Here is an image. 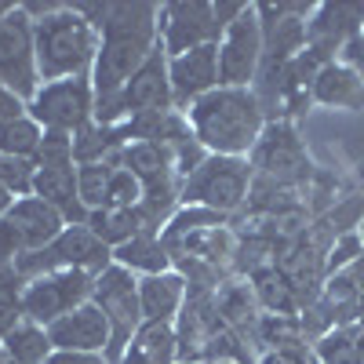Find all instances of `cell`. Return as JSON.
<instances>
[{
	"instance_id": "obj_14",
	"label": "cell",
	"mask_w": 364,
	"mask_h": 364,
	"mask_svg": "<svg viewBox=\"0 0 364 364\" xmlns=\"http://www.w3.org/2000/svg\"><path fill=\"white\" fill-rule=\"evenodd\" d=\"M33 193L48 200L70 226L87 223V208L77 193V161H58V164H37L33 171Z\"/></svg>"
},
{
	"instance_id": "obj_6",
	"label": "cell",
	"mask_w": 364,
	"mask_h": 364,
	"mask_svg": "<svg viewBox=\"0 0 364 364\" xmlns=\"http://www.w3.org/2000/svg\"><path fill=\"white\" fill-rule=\"evenodd\" d=\"M91 302L102 310L106 324H109V350L106 360L117 364L120 353L128 350L132 336L142 328V306H139V277L124 266H109L95 277V288H91Z\"/></svg>"
},
{
	"instance_id": "obj_17",
	"label": "cell",
	"mask_w": 364,
	"mask_h": 364,
	"mask_svg": "<svg viewBox=\"0 0 364 364\" xmlns=\"http://www.w3.org/2000/svg\"><path fill=\"white\" fill-rule=\"evenodd\" d=\"M8 219H11V223H15V230L22 233L26 252H41V248H48L51 240L70 226V223H66L63 215H58V211H55L48 200H41L37 193L15 197V204L8 208Z\"/></svg>"
},
{
	"instance_id": "obj_35",
	"label": "cell",
	"mask_w": 364,
	"mask_h": 364,
	"mask_svg": "<svg viewBox=\"0 0 364 364\" xmlns=\"http://www.w3.org/2000/svg\"><path fill=\"white\" fill-rule=\"evenodd\" d=\"M357 364H364V336H357Z\"/></svg>"
},
{
	"instance_id": "obj_15",
	"label": "cell",
	"mask_w": 364,
	"mask_h": 364,
	"mask_svg": "<svg viewBox=\"0 0 364 364\" xmlns=\"http://www.w3.org/2000/svg\"><path fill=\"white\" fill-rule=\"evenodd\" d=\"M190 299V284L186 277L171 266L164 273H149V277H139V306H142V321H164L175 324L182 306Z\"/></svg>"
},
{
	"instance_id": "obj_5",
	"label": "cell",
	"mask_w": 364,
	"mask_h": 364,
	"mask_svg": "<svg viewBox=\"0 0 364 364\" xmlns=\"http://www.w3.org/2000/svg\"><path fill=\"white\" fill-rule=\"evenodd\" d=\"M252 193V161L248 157H211L182 182V204L208 208L230 215Z\"/></svg>"
},
{
	"instance_id": "obj_39",
	"label": "cell",
	"mask_w": 364,
	"mask_h": 364,
	"mask_svg": "<svg viewBox=\"0 0 364 364\" xmlns=\"http://www.w3.org/2000/svg\"><path fill=\"white\" fill-rule=\"evenodd\" d=\"M215 364H233V360H215Z\"/></svg>"
},
{
	"instance_id": "obj_21",
	"label": "cell",
	"mask_w": 364,
	"mask_h": 364,
	"mask_svg": "<svg viewBox=\"0 0 364 364\" xmlns=\"http://www.w3.org/2000/svg\"><path fill=\"white\" fill-rule=\"evenodd\" d=\"M0 350H4L8 364H44L55 353V346L48 339V328L26 321V317L0 339Z\"/></svg>"
},
{
	"instance_id": "obj_7",
	"label": "cell",
	"mask_w": 364,
	"mask_h": 364,
	"mask_svg": "<svg viewBox=\"0 0 364 364\" xmlns=\"http://www.w3.org/2000/svg\"><path fill=\"white\" fill-rule=\"evenodd\" d=\"M29 117L44 132H63L77 135L95 120V87L91 77H70V80H51L41 84L37 95L29 99Z\"/></svg>"
},
{
	"instance_id": "obj_38",
	"label": "cell",
	"mask_w": 364,
	"mask_h": 364,
	"mask_svg": "<svg viewBox=\"0 0 364 364\" xmlns=\"http://www.w3.org/2000/svg\"><path fill=\"white\" fill-rule=\"evenodd\" d=\"M360 240H364V223H360Z\"/></svg>"
},
{
	"instance_id": "obj_12",
	"label": "cell",
	"mask_w": 364,
	"mask_h": 364,
	"mask_svg": "<svg viewBox=\"0 0 364 364\" xmlns=\"http://www.w3.org/2000/svg\"><path fill=\"white\" fill-rule=\"evenodd\" d=\"M364 33V4H317L306 22V51L321 63H336L343 44Z\"/></svg>"
},
{
	"instance_id": "obj_24",
	"label": "cell",
	"mask_w": 364,
	"mask_h": 364,
	"mask_svg": "<svg viewBox=\"0 0 364 364\" xmlns=\"http://www.w3.org/2000/svg\"><path fill=\"white\" fill-rule=\"evenodd\" d=\"M22 291H26V281L18 277V269L0 266V339L22 321Z\"/></svg>"
},
{
	"instance_id": "obj_2",
	"label": "cell",
	"mask_w": 364,
	"mask_h": 364,
	"mask_svg": "<svg viewBox=\"0 0 364 364\" xmlns=\"http://www.w3.org/2000/svg\"><path fill=\"white\" fill-rule=\"evenodd\" d=\"M193 139L211 157H252L269 120L252 87H215L186 109Z\"/></svg>"
},
{
	"instance_id": "obj_27",
	"label": "cell",
	"mask_w": 364,
	"mask_h": 364,
	"mask_svg": "<svg viewBox=\"0 0 364 364\" xmlns=\"http://www.w3.org/2000/svg\"><path fill=\"white\" fill-rule=\"evenodd\" d=\"M255 299L262 302V306L277 310V314H284V310L295 306L291 284H288L284 273H277V269H262V273H255Z\"/></svg>"
},
{
	"instance_id": "obj_30",
	"label": "cell",
	"mask_w": 364,
	"mask_h": 364,
	"mask_svg": "<svg viewBox=\"0 0 364 364\" xmlns=\"http://www.w3.org/2000/svg\"><path fill=\"white\" fill-rule=\"evenodd\" d=\"M26 255V240L15 230V223L8 215H0V266H15V259Z\"/></svg>"
},
{
	"instance_id": "obj_37",
	"label": "cell",
	"mask_w": 364,
	"mask_h": 364,
	"mask_svg": "<svg viewBox=\"0 0 364 364\" xmlns=\"http://www.w3.org/2000/svg\"><path fill=\"white\" fill-rule=\"evenodd\" d=\"M0 364H8V357H4V350H0Z\"/></svg>"
},
{
	"instance_id": "obj_31",
	"label": "cell",
	"mask_w": 364,
	"mask_h": 364,
	"mask_svg": "<svg viewBox=\"0 0 364 364\" xmlns=\"http://www.w3.org/2000/svg\"><path fill=\"white\" fill-rule=\"evenodd\" d=\"M26 113H29V102L22 95H15L8 84H0V124H11V120H18Z\"/></svg>"
},
{
	"instance_id": "obj_11",
	"label": "cell",
	"mask_w": 364,
	"mask_h": 364,
	"mask_svg": "<svg viewBox=\"0 0 364 364\" xmlns=\"http://www.w3.org/2000/svg\"><path fill=\"white\" fill-rule=\"evenodd\" d=\"M168 84H171V102L178 113H186L197 99H204L208 91L223 87L219 77V44H204L193 51H182L168 58Z\"/></svg>"
},
{
	"instance_id": "obj_9",
	"label": "cell",
	"mask_w": 364,
	"mask_h": 364,
	"mask_svg": "<svg viewBox=\"0 0 364 364\" xmlns=\"http://www.w3.org/2000/svg\"><path fill=\"white\" fill-rule=\"evenodd\" d=\"M0 84H8L26 102L41 87L37 51H33V18L26 15L22 4H15L0 18Z\"/></svg>"
},
{
	"instance_id": "obj_10",
	"label": "cell",
	"mask_w": 364,
	"mask_h": 364,
	"mask_svg": "<svg viewBox=\"0 0 364 364\" xmlns=\"http://www.w3.org/2000/svg\"><path fill=\"white\" fill-rule=\"evenodd\" d=\"M262 66V22H259V8L245 4L230 29L219 41V77L223 87H252Z\"/></svg>"
},
{
	"instance_id": "obj_23",
	"label": "cell",
	"mask_w": 364,
	"mask_h": 364,
	"mask_svg": "<svg viewBox=\"0 0 364 364\" xmlns=\"http://www.w3.org/2000/svg\"><path fill=\"white\" fill-rule=\"evenodd\" d=\"M44 142V128L33 117H18L11 124H0V154L18 157V161H37V149Z\"/></svg>"
},
{
	"instance_id": "obj_29",
	"label": "cell",
	"mask_w": 364,
	"mask_h": 364,
	"mask_svg": "<svg viewBox=\"0 0 364 364\" xmlns=\"http://www.w3.org/2000/svg\"><path fill=\"white\" fill-rule=\"evenodd\" d=\"M33 171H37L33 161H18V157H4V154H0V186L11 190L15 197L33 193Z\"/></svg>"
},
{
	"instance_id": "obj_25",
	"label": "cell",
	"mask_w": 364,
	"mask_h": 364,
	"mask_svg": "<svg viewBox=\"0 0 364 364\" xmlns=\"http://www.w3.org/2000/svg\"><path fill=\"white\" fill-rule=\"evenodd\" d=\"M317 364H357V331L353 328H331L314 343Z\"/></svg>"
},
{
	"instance_id": "obj_36",
	"label": "cell",
	"mask_w": 364,
	"mask_h": 364,
	"mask_svg": "<svg viewBox=\"0 0 364 364\" xmlns=\"http://www.w3.org/2000/svg\"><path fill=\"white\" fill-rule=\"evenodd\" d=\"M11 8H15V4H4V0H0V18H4V15H8Z\"/></svg>"
},
{
	"instance_id": "obj_4",
	"label": "cell",
	"mask_w": 364,
	"mask_h": 364,
	"mask_svg": "<svg viewBox=\"0 0 364 364\" xmlns=\"http://www.w3.org/2000/svg\"><path fill=\"white\" fill-rule=\"evenodd\" d=\"M245 4H204V0H171L157 11V44L168 58L204 44H219L230 22Z\"/></svg>"
},
{
	"instance_id": "obj_28",
	"label": "cell",
	"mask_w": 364,
	"mask_h": 364,
	"mask_svg": "<svg viewBox=\"0 0 364 364\" xmlns=\"http://www.w3.org/2000/svg\"><path fill=\"white\" fill-rule=\"evenodd\" d=\"M142 204V182L124 168L117 164L113 175H109V190H106V208H124V211H135Z\"/></svg>"
},
{
	"instance_id": "obj_19",
	"label": "cell",
	"mask_w": 364,
	"mask_h": 364,
	"mask_svg": "<svg viewBox=\"0 0 364 364\" xmlns=\"http://www.w3.org/2000/svg\"><path fill=\"white\" fill-rule=\"evenodd\" d=\"M314 102L336 106V109H360L364 106V80L336 58V63L321 66V73L314 80Z\"/></svg>"
},
{
	"instance_id": "obj_40",
	"label": "cell",
	"mask_w": 364,
	"mask_h": 364,
	"mask_svg": "<svg viewBox=\"0 0 364 364\" xmlns=\"http://www.w3.org/2000/svg\"><path fill=\"white\" fill-rule=\"evenodd\" d=\"M178 364H186V360H178Z\"/></svg>"
},
{
	"instance_id": "obj_3",
	"label": "cell",
	"mask_w": 364,
	"mask_h": 364,
	"mask_svg": "<svg viewBox=\"0 0 364 364\" xmlns=\"http://www.w3.org/2000/svg\"><path fill=\"white\" fill-rule=\"evenodd\" d=\"M33 51L41 84L91 77L99 55V29L80 11V4H55L33 18Z\"/></svg>"
},
{
	"instance_id": "obj_32",
	"label": "cell",
	"mask_w": 364,
	"mask_h": 364,
	"mask_svg": "<svg viewBox=\"0 0 364 364\" xmlns=\"http://www.w3.org/2000/svg\"><path fill=\"white\" fill-rule=\"evenodd\" d=\"M339 63H343V66H350V70L364 80V33H357V37H350V41L343 44Z\"/></svg>"
},
{
	"instance_id": "obj_34",
	"label": "cell",
	"mask_w": 364,
	"mask_h": 364,
	"mask_svg": "<svg viewBox=\"0 0 364 364\" xmlns=\"http://www.w3.org/2000/svg\"><path fill=\"white\" fill-rule=\"evenodd\" d=\"M11 204H15V193L0 186V215H8V208H11Z\"/></svg>"
},
{
	"instance_id": "obj_33",
	"label": "cell",
	"mask_w": 364,
	"mask_h": 364,
	"mask_svg": "<svg viewBox=\"0 0 364 364\" xmlns=\"http://www.w3.org/2000/svg\"><path fill=\"white\" fill-rule=\"evenodd\" d=\"M44 364H109L106 353H70V350H55Z\"/></svg>"
},
{
	"instance_id": "obj_18",
	"label": "cell",
	"mask_w": 364,
	"mask_h": 364,
	"mask_svg": "<svg viewBox=\"0 0 364 364\" xmlns=\"http://www.w3.org/2000/svg\"><path fill=\"white\" fill-rule=\"evenodd\" d=\"M117 364H178V331L164 321H142Z\"/></svg>"
},
{
	"instance_id": "obj_20",
	"label": "cell",
	"mask_w": 364,
	"mask_h": 364,
	"mask_svg": "<svg viewBox=\"0 0 364 364\" xmlns=\"http://www.w3.org/2000/svg\"><path fill=\"white\" fill-rule=\"evenodd\" d=\"M113 262L132 269L135 277H149V273L171 269V252H168L161 233H135L128 245L113 248Z\"/></svg>"
},
{
	"instance_id": "obj_26",
	"label": "cell",
	"mask_w": 364,
	"mask_h": 364,
	"mask_svg": "<svg viewBox=\"0 0 364 364\" xmlns=\"http://www.w3.org/2000/svg\"><path fill=\"white\" fill-rule=\"evenodd\" d=\"M109 175H113V164H77V193H80V204L87 208V215L106 208Z\"/></svg>"
},
{
	"instance_id": "obj_8",
	"label": "cell",
	"mask_w": 364,
	"mask_h": 364,
	"mask_svg": "<svg viewBox=\"0 0 364 364\" xmlns=\"http://www.w3.org/2000/svg\"><path fill=\"white\" fill-rule=\"evenodd\" d=\"M91 288H95V277L80 269H55V273H44V277H33L26 281V291H22V317L41 328H51L58 317L91 302Z\"/></svg>"
},
{
	"instance_id": "obj_1",
	"label": "cell",
	"mask_w": 364,
	"mask_h": 364,
	"mask_svg": "<svg viewBox=\"0 0 364 364\" xmlns=\"http://www.w3.org/2000/svg\"><path fill=\"white\" fill-rule=\"evenodd\" d=\"M99 29V55L91 66L95 117L117 102L135 70L154 55L157 44V4H80Z\"/></svg>"
},
{
	"instance_id": "obj_16",
	"label": "cell",
	"mask_w": 364,
	"mask_h": 364,
	"mask_svg": "<svg viewBox=\"0 0 364 364\" xmlns=\"http://www.w3.org/2000/svg\"><path fill=\"white\" fill-rule=\"evenodd\" d=\"M255 154H259L255 157L259 168L269 178H277V182H299V178H306V171H310L306 157H302V146H299V139H295V132L288 124H273L269 135L259 139Z\"/></svg>"
},
{
	"instance_id": "obj_22",
	"label": "cell",
	"mask_w": 364,
	"mask_h": 364,
	"mask_svg": "<svg viewBox=\"0 0 364 364\" xmlns=\"http://www.w3.org/2000/svg\"><path fill=\"white\" fill-rule=\"evenodd\" d=\"M84 226L95 233L102 245H109V248L128 245L135 233H142V226H139V211H124V208H99V211H91Z\"/></svg>"
},
{
	"instance_id": "obj_13",
	"label": "cell",
	"mask_w": 364,
	"mask_h": 364,
	"mask_svg": "<svg viewBox=\"0 0 364 364\" xmlns=\"http://www.w3.org/2000/svg\"><path fill=\"white\" fill-rule=\"evenodd\" d=\"M48 339L55 350H70V353H106L109 350V324L95 302H84L73 314L58 317L48 328Z\"/></svg>"
}]
</instances>
